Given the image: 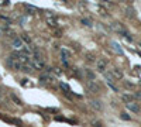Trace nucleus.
<instances>
[{
    "label": "nucleus",
    "instance_id": "1",
    "mask_svg": "<svg viewBox=\"0 0 141 127\" xmlns=\"http://www.w3.org/2000/svg\"><path fill=\"white\" fill-rule=\"evenodd\" d=\"M55 82H56V79L54 78V75H52V74H47V72H44V74L40 76V83H41V85H44V86L55 85Z\"/></svg>",
    "mask_w": 141,
    "mask_h": 127
},
{
    "label": "nucleus",
    "instance_id": "29",
    "mask_svg": "<svg viewBox=\"0 0 141 127\" xmlns=\"http://www.w3.org/2000/svg\"><path fill=\"white\" fill-rule=\"evenodd\" d=\"M134 98H137V99H141V92H137V93L134 95Z\"/></svg>",
    "mask_w": 141,
    "mask_h": 127
},
{
    "label": "nucleus",
    "instance_id": "8",
    "mask_svg": "<svg viewBox=\"0 0 141 127\" xmlns=\"http://www.w3.org/2000/svg\"><path fill=\"white\" fill-rule=\"evenodd\" d=\"M59 86H61V89L64 90L65 96H66V98H69V99H72V95H71V89H69V85H68V83H64V82H61V83H59Z\"/></svg>",
    "mask_w": 141,
    "mask_h": 127
},
{
    "label": "nucleus",
    "instance_id": "31",
    "mask_svg": "<svg viewBox=\"0 0 141 127\" xmlns=\"http://www.w3.org/2000/svg\"><path fill=\"white\" fill-rule=\"evenodd\" d=\"M124 83H126V86H129V88H131V86H133V85H131L130 82H124Z\"/></svg>",
    "mask_w": 141,
    "mask_h": 127
},
{
    "label": "nucleus",
    "instance_id": "19",
    "mask_svg": "<svg viewBox=\"0 0 141 127\" xmlns=\"http://www.w3.org/2000/svg\"><path fill=\"white\" fill-rule=\"evenodd\" d=\"M86 61L88 62H95V55L93 54H86Z\"/></svg>",
    "mask_w": 141,
    "mask_h": 127
},
{
    "label": "nucleus",
    "instance_id": "20",
    "mask_svg": "<svg viewBox=\"0 0 141 127\" xmlns=\"http://www.w3.org/2000/svg\"><path fill=\"white\" fill-rule=\"evenodd\" d=\"M23 72H25V74H31V72H32V66H30V65L23 66Z\"/></svg>",
    "mask_w": 141,
    "mask_h": 127
},
{
    "label": "nucleus",
    "instance_id": "11",
    "mask_svg": "<svg viewBox=\"0 0 141 127\" xmlns=\"http://www.w3.org/2000/svg\"><path fill=\"white\" fill-rule=\"evenodd\" d=\"M47 24L49 25V27H52V28H58V20L55 18V17H47Z\"/></svg>",
    "mask_w": 141,
    "mask_h": 127
},
{
    "label": "nucleus",
    "instance_id": "33",
    "mask_svg": "<svg viewBox=\"0 0 141 127\" xmlns=\"http://www.w3.org/2000/svg\"><path fill=\"white\" fill-rule=\"evenodd\" d=\"M0 98H1V92H0Z\"/></svg>",
    "mask_w": 141,
    "mask_h": 127
},
{
    "label": "nucleus",
    "instance_id": "6",
    "mask_svg": "<svg viewBox=\"0 0 141 127\" xmlns=\"http://www.w3.org/2000/svg\"><path fill=\"white\" fill-rule=\"evenodd\" d=\"M96 66H97V71H99V72L105 74V72H106V68H107V61L103 59V58H99V59L96 61Z\"/></svg>",
    "mask_w": 141,
    "mask_h": 127
},
{
    "label": "nucleus",
    "instance_id": "21",
    "mask_svg": "<svg viewBox=\"0 0 141 127\" xmlns=\"http://www.w3.org/2000/svg\"><path fill=\"white\" fill-rule=\"evenodd\" d=\"M54 35H55V37H62V30L54 28Z\"/></svg>",
    "mask_w": 141,
    "mask_h": 127
},
{
    "label": "nucleus",
    "instance_id": "7",
    "mask_svg": "<svg viewBox=\"0 0 141 127\" xmlns=\"http://www.w3.org/2000/svg\"><path fill=\"white\" fill-rule=\"evenodd\" d=\"M68 59H69V52H68L66 49H61V62H62V65H64L65 68L69 66Z\"/></svg>",
    "mask_w": 141,
    "mask_h": 127
},
{
    "label": "nucleus",
    "instance_id": "24",
    "mask_svg": "<svg viewBox=\"0 0 141 127\" xmlns=\"http://www.w3.org/2000/svg\"><path fill=\"white\" fill-rule=\"evenodd\" d=\"M120 117H121L123 120H130V119H131V117H130L127 113H121V115H120Z\"/></svg>",
    "mask_w": 141,
    "mask_h": 127
},
{
    "label": "nucleus",
    "instance_id": "9",
    "mask_svg": "<svg viewBox=\"0 0 141 127\" xmlns=\"http://www.w3.org/2000/svg\"><path fill=\"white\" fill-rule=\"evenodd\" d=\"M112 75L114 76V79H123V76H124V74H123V71L120 68H113L112 69Z\"/></svg>",
    "mask_w": 141,
    "mask_h": 127
},
{
    "label": "nucleus",
    "instance_id": "10",
    "mask_svg": "<svg viewBox=\"0 0 141 127\" xmlns=\"http://www.w3.org/2000/svg\"><path fill=\"white\" fill-rule=\"evenodd\" d=\"M90 107L92 109H95L96 112H99V110H102L103 109V105H102V102L100 100H90Z\"/></svg>",
    "mask_w": 141,
    "mask_h": 127
},
{
    "label": "nucleus",
    "instance_id": "13",
    "mask_svg": "<svg viewBox=\"0 0 141 127\" xmlns=\"http://www.w3.org/2000/svg\"><path fill=\"white\" fill-rule=\"evenodd\" d=\"M20 38H21V41H23L24 44H27V45H30V47H31V37H30L28 34H25V33H24V34H21V35H20Z\"/></svg>",
    "mask_w": 141,
    "mask_h": 127
},
{
    "label": "nucleus",
    "instance_id": "26",
    "mask_svg": "<svg viewBox=\"0 0 141 127\" xmlns=\"http://www.w3.org/2000/svg\"><path fill=\"white\" fill-rule=\"evenodd\" d=\"M8 3L10 1H7V0H0V6H8Z\"/></svg>",
    "mask_w": 141,
    "mask_h": 127
},
{
    "label": "nucleus",
    "instance_id": "12",
    "mask_svg": "<svg viewBox=\"0 0 141 127\" xmlns=\"http://www.w3.org/2000/svg\"><path fill=\"white\" fill-rule=\"evenodd\" d=\"M127 107H129L131 112H134V113H138V112H140V106H138L137 103H134V102L127 103Z\"/></svg>",
    "mask_w": 141,
    "mask_h": 127
},
{
    "label": "nucleus",
    "instance_id": "5",
    "mask_svg": "<svg viewBox=\"0 0 141 127\" xmlns=\"http://www.w3.org/2000/svg\"><path fill=\"white\" fill-rule=\"evenodd\" d=\"M86 89H88L90 93H99V90H100L99 85H97L95 81H89V79H88V82H86Z\"/></svg>",
    "mask_w": 141,
    "mask_h": 127
},
{
    "label": "nucleus",
    "instance_id": "2",
    "mask_svg": "<svg viewBox=\"0 0 141 127\" xmlns=\"http://www.w3.org/2000/svg\"><path fill=\"white\" fill-rule=\"evenodd\" d=\"M31 66H32V69H35V71H42V69H45V62H44V59H42V57H41V55L32 57V59H31Z\"/></svg>",
    "mask_w": 141,
    "mask_h": 127
},
{
    "label": "nucleus",
    "instance_id": "27",
    "mask_svg": "<svg viewBox=\"0 0 141 127\" xmlns=\"http://www.w3.org/2000/svg\"><path fill=\"white\" fill-rule=\"evenodd\" d=\"M92 124H93V127H103V126H102V123H100V122H93Z\"/></svg>",
    "mask_w": 141,
    "mask_h": 127
},
{
    "label": "nucleus",
    "instance_id": "28",
    "mask_svg": "<svg viewBox=\"0 0 141 127\" xmlns=\"http://www.w3.org/2000/svg\"><path fill=\"white\" fill-rule=\"evenodd\" d=\"M28 79H23L21 81V85H24V86H28V82H27Z\"/></svg>",
    "mask_w": 141,
    "mask_h": 127
},
{
    "label": "nucleus",
    "instance_id": "22",
    "mask_svg": "<svg viewBox=\"0 0 141 127\" xmlns=\"http://www.w3.org/2000/svg\"><path fill=\"white\" fill-rule=\"evenodd\" d=\"M82 23H83V25H88V27L92 25V21H90L89 18H82Z\"/></svg>",
    "mask_w": 141,
    "mask_h": 127
},
{
    "label": "nucleus",
    "instance_id": "25",
    "mask_svg": "<svg viewBox=\"0 0 141 127\" xmlns=\"http://www.w3.org/2000/svg\"><path fill=\"white\" fill-rule=\"evenodd\" d=\"M127 16H129V17H133V16H134V10L127 8Z\"/></svg>",
    "mask_w": 141,
    "mask_h": 127
},
{
    "label": "nucleus",
    "instance_id": "18",
    "mask_svg": "<svg viewBox=\"0 0 141 127\" xmlns=\"http://www.w3.org/2000/svg\"><path fill=\"white\" fill-rule=\"evenodd\" d=\"M85 72H86V76L89 78V81H95V78H96V76H95V74H93L90 69H86Z\"/></svg>",
    "mask_w": 141,
    "mask_h": 127
},
{
    "label": "nucleus",
    "instance_id": "32",
    "mask_svg": "<svg viewBox=\"0 0 141 127\" xmlns=\"http://www.w3.org/2000/svg\"><path fill=\"white\" fill-rule=\"evenodd\" d=\"M136 69H137L138 72H141V66H136Z\"/></svg>",
    "mask_w": 141,
    "mask_h": 127
},
{
    "label": "nucleus",
    "instance_id": "15",
    "mask_svg": "<svg viewBox=\"0 0 141 127\" xmlns=\"http://www.w3.org/2000/svg\"><path fill=\"white\" fill-rule=\"evenodd\" d=\"M105 78H106V82H107L109 85H113V82H114V76H113L112 74L105 72Z\"/></svg>",
    "mask_w": 141,
    "mask_h": 127
},
{
    "label": "nucleus",
    "instance_id": "17",
    "mask_svg": "<svg viewBox=\"0 0 141 127\" xmlns=\"http://www.w3.org/2000/svg\"><path fill=\"white\" fill-rule=\"evenodd\" d=\"M121 99H123L124 102L130 103V102H133V95H129V93H124V95L121 96Z\"/></svg>",
    "mask_w": 141,
    "mask_h": 127
},
{
    "label": "nucleus",
    "instance_id": "23",
    "mask_svg": "<svg viewBox=\"0 0 141 127\" xmlns=\"http://www.w3.org/2000/svg\"><path fill=\"white\" fill-rule=\"evenodd\" d=\"M24 7H25L28 11H35V10H37V7H34V6H30V4H24Z\"/></svg>",
    "mask_w": 141,
    "mask_h": 127
},
{
    "label": "nucleus",
    "instance_id": "30",
    "mask_svg": "<svg viewBox=\"0 0 141 127\" xmlns=\"http://www.w3.org/2000/svg\"><path fill=\"white\" fill-rule=\"evenodd\" d=\"M73 72H75V75H78V76H79V78H81V72H79V71H78V69H75V71H73Z\"/></svg>",
    "mask_w": 141,
    "mask_h": 127
},
{
    "label": "nucleus",
    "instance_id": "4",
    "mask_svg": "<svg viewBox=\"0 0 141 127\" xmlns=\"http://www.w3.org/2000/svg\"><path fill=\"white\" fill-rule=\"evenodd\" d=\"M11 47H13L14 49H17L18 52H23V51H24V48H25V44L21 41V38H20V37H17V38H14V40L11 41Z\"/></svg>",
    "mask_w": 141,
    "mask_h": 127
},
{
    "label": "nucleus",
    "instance_id": "34",
    "mask_svg": "<svg viewBox=\"0 0 141 127\" xmlns=\"http://www.w3.org/2000/svg\"><path fill=\"white\" fill-rule=\"evenodd\" d=\"M140 47H141V42H140Z\"/></svg>",
    "mask_w": 141,
    "mask_h": 127
},
{
    "label": "nucleus",
    "instance_id": "16",
    "mask_svg": "<svg viewBox=\"0 0 141 127\" xmlns=\"http://www.w3.org/2000/svg\"><path fill=\"white\" fill-rule=\"evenodd\" d=\"M10 98H11V100L16 103V105H18V106H23V102H21V99H18L14 93H10Z\"/></svg>",
    "mask_w": 141,
    "mask_h": 127
},
{
    "label": "nucleus",
    "instance_id": "3",
    "mask_svg": "<svg viewBox=\"0 0 141 127\" xmlns=\"http://www.w3.org/2000/svg\"><path fill=\"white\" fill-rule=\"evenodd\" d=\"M6 64H7V66H8L10 69H13V71H23V66H24V65H21L16 58H13V57H8V58L6 59Z\"/></svg>",
    "mask_w": 141,
    "mask_h": 127
},
{
    "label": "nucleus",
    "instance_id": "14",
    "mask_svg": "<svg viewBox=\"0 0 141 127\" xmlns=\"http://www.w3.org/2000/svg\"><path fill=\"white\" fill-rule=\"evenodd\" d=\"M110 44H112V48H113V49H114V51H116L117 54L123 55V49H121V47H120V45H119V44H117L116 41H112Z\"/></svg>",
    "mask_w": 141,
    "mask_h": 127
}]
</instances>
